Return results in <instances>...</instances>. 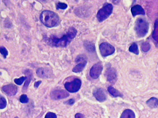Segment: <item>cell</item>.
Segmentation results:
<instances>
[{"mask_svg":"<svg viewBox=\"0 0 158 118\" xmlns=\"http://www.w3.org/2000/svg\"><path fill=\"white\" fill-rule=\"evenodd\" d=\"M120 118H136V115L132 110L127 109L122 113Z\"/></svg>","mask_w":158,"mask_h":118,"instance_id":"obj_16","label":"cell"},{"mask_svg":"<svg viewBox=\"0 0 158 118\" xmlns=\"http://www.w3.org/2000/svg\"><path fill=\"white\" fill-rule=\"evenodd\" d=\"M41 81H38V82H35V83H34V87H35V88L37 89L38 87H39L40 84H41Z\"/></svg>","mask_w":158,"mask_h":118,"instance_id":"obj_31","label":"cell"},{"mask_svg":"<svg viewBox=\"0 0 158 118\" xmlns=\"http://www.w3.org/2000/svg\"><path fill=\"white\" fill-rule=\"evenodd\" d=\"M2 90L5 94L9 96H14L17 92V87L13 84H10L4 86Z\"/></svg>","mask_w":158,"mask_h":118,"instance_id":"obj_12","label":"cell"},{"mask_svg":"<svg viewBox=\"0 0 158 118\" xmlns=\"http://www.w3.org/2000/svg\"><path fill=\"white\" fill-rule=\"evenodd\" d=\"M150 48H151V45L149 44V43L147 42L143 43L141 45V49L144 52H147L149 50Z\"/></svg>","mask_w":158,"mask_h":118,"instance_id":"obj_22","label":"cell"},{"mask_svg":"<svg viewBox=\"0 0 158 118\" xmlns=\"http://www.w3.org/2000/svg\"><path fill=\"white\" fill-rule=\"evenodd\" d=\"M93 95L99 102H103L106 100V94L102 89H96L93 92Z\"/></svg>","mask_w":158,"mask_h":118,"instance_id":"obj_13","label":"cell"},{"mask_svg":"<svg viewBox=\"0 0 158 118\" xmlns=\"http://www.w3.org/2000/svg\"><path fill=\"white\" fill-rule=\"evenodd\" d=\"M84 46L87 50L90 52H93L95 50V47L94 44L90 42H86L84 44Z\"/></svg>","mask_w":158,"mask_h":118,"instance_id":"obj_21","label":"cell"},{"mask_svg":"<svg viewBox=\"0 0 158 118\" xmlns=\"http://www.w3.org/2000/svg\"><path fill=\"white\" fill-rule=\"evenodd\" d=\"M24 73L26 75V81L25 82L24 85L23 87V90H26L28 88V85H29L30 81L32 79V72L31 70H26L25 71Z\"/></svg>","mask_w":158,"mask_h":118,"instance_id":"obj_15","label":"cell"},{"mask_svg":"<svg viewBox=\"0 0 158 118\" xmlns=\"http://www.w3.org/2000/svg\"><path fill=\"white\" fill-rule=\"evenodd\" d=\"M105 75L108 82H109L111 84H114L117 82V71L114 68H107L105 73Z\"/></svg>","mask_w":158,"mask_h":118,"instance_id":"obj_9","label":"cell"},{"mask_svg":"<svg viewBox=\"0 0 158 118\" xmlns=\"http://www.w3.org/2000/svg\"><path fill=\"white\" fill-rule=\"evenodd\" d=\"M14 118H18L17 117H15Z\"/></svg>","mask_w":158,"mask_h":118,"instance_id":"obj_32","label":"cell"},{"mask_svg":"<svg viewBox=\"0 0 158 118\" xmlns=\"http://www.w3.org/2000/svg\"><path fill=\"white\" fill-rule=\"evenodd\" d=\"M69 93L64 90H53L51 93V97L54 100L65 99L69 96Z\"/></svg>","mask_w":158,"mask_h":118,"instance_id":"obj_10","label":"cell"},{"mask_svg":"<svg viewBox=\"0 0 158 118\" xmlns=\"http://www.w3.org/2000/svg\"><path fill=\"white\" fill-rule=\"evenodd\" d=\"M103 65L101 63L99 62L94 64L91 68L90 75L92 78L97 79L98 78L102 73L103 70Z\"/></svg>","mask_w":158,"mask_h":118,"instance_id":"obj_8","label":"cell"},{"mask_svg":"<svg viewBox=\"0 0 158 118\" xmlns=\"http://www.w3.org/2000/svg\"><path fill=\"white\" fill-rule=\"evenodd\" d=\"M77 34L76 30L74 27L69 28L68 31L61 38H58L54 36L47 38L45 40L47 44L51 46L65 47L68 46L71 40L75 38Z\"/></svg>","mask_w":158,"mask_h":118,"instance_id":"obj_1","label":"cell"},{"mask_svg":"<svg viewBox=\"0 0 158 118\" xmlns=\"http://www.w3.org/2000/svg\"><path fill=\"white\" fill-rule=\"evenodd\" d=\"M153 39L158 42V20H157L155 23L154 30L152 34Z\"/></svg>","mask_w":158,"mask_h":118,"instance_id":"obj_19","label":"cell"},{"mask_svg":"<svg viewBox=\"0 0 158 118\" xmlns=\"http://www.w3.org/2000/svg\"><path fill=\"white\" fill-rule=\"evenodd\" d=\"M7 106V101L5 97L0 96V109H4Z\"/></svg>","mask_w":158,"mask_h":118,"instance_id":"obj_23","label":"cell"},{"mask_svg":"<svg viewBox=\"0 0 158 118\" xmlns=\"http://www.w3.org/2000/svg\"><path fill=\"white\" fill-rule=\"evenodd\" d=\"M20 101L21 103L23 104H26L27 103L29 102V99H28V97L26 95H22L20 96Z\"/></svg>","mask_w":158,"mask_h":118,"instance_id":"obj_25","label":"cell"},{"mask_svg":"<svg viewBox=\"0 0 158 118\" xmlns=\"http://www.w3.org/2000/svg\"><path fill=\"white\" fill-rule=\"evenodd\" d=\"M68 7V5L64 3H59L56 5V8L57 9H61V10H64L66 9Z\"/></svg>","mask_w":158,"mask_h":118,"instance_id":"obj_27","label":"cell"},{"mask_svg":"<svg viewBox=\"0 0 158 118\" xmlns=\"http://www.w3.org/2000/svg\"><path fill=\"white\" fill-rule=\"evenodd\" d=\"M131 12L132 13V16L134 17L138 15H145V12L142 7L139 5L134 6L131 9Z\"/></svg>","mask_w":158,"mask_h":118,"instance_id":"obj_14","label":"cell"},{"mask_svg":"<svg viewBox=\"0 0 158 118\" xmlns=\"http://www.w3.org/2000/svg\"><path fill=\"white\" fill-rule=\"evenodd\" d=\"M0 52L2 55L3 56L4 58H7V55L8 54V52L5 47H3V46L0 47Z\"/></svg>","mask_w":158,"mask_h":118,"instance_id":"obj_26","label":"cell"},{"mask_svg":"<svg viewBox=\"0 0 158 118\" xmlns=\"http://www.w3.org/2000/svg\"><path fill=\"white\" fill-rule=\"evenodd\" d=\"M40 21L49 28L56 27L60 23V18L56 13L51 11H44L40 16Z\"/></svg>","mask_w":158,"mask_h":118,"instance_id":"obj_2","label":"cell"},{"mask_svg":"<svg viewBox=\"0 0 158 118\" xmlns=\"http://www.w3.org/2000/svg\"><path fill=\"white\" fill-rule=\"evenodd\" d=\"M45 118H57V116L54 113L49 112L45 115Z\"/></svg>","mask_w":158,"mask_h":118,"instance_id":"obj_28","label":"cell"},{"mask_svg":"<svg viewBox=\"0 0 158 118\" xmlns=\"http://www.w3.org/2000/svg\"><path fill=\"white\" fill-rule=\"evenodd\" d=\"M129 51L136 55H138L139 54V50L138 46L136 43H134L132 44L129 48Z\"/></svg>","mask_w":158,"mask_h":118,"instance_id":"obj_20","label":"cell"},{"mask_svg":"<svg viewBox=\"0 0 158 118\" xmlns=\"http://www.w3.org/2000/svg\"><path fill=\"white\" fill-rule=\"evenodd\" d=\"M149 28V23L144 18H138L135 23V30L137 36L143 37L148 33Z\"/></svg>","mask_w":158,"mask_h":118,"instance_id":"obj_3","label":"cell"},{"mask_svg":"<svg viewBox=\"0 0 158 118\" xmlns=\"http://www.w3.org/2000/svg\"><path fill=\"white\" fill-rule=\"evenodd\" d=\"M76 63L78 64L73 68V71L75 73H81L84 70L87 63V57L85 55H79L75 60Z\"/></svg>","mask_w":158,"mask_h":118,"instance_id":"obj_6","label":"cell"},{"mask_svg":"<svg viewBox=\"0 0 158 118\" xmlns=\"http://www.w3.org/2000/svg\"><path fill=\"white\" fill-rule=\"evenodd\" d=\"M82 85L81 80L79 78H76L71 82H66L64 84V87L67 91L71 93L78 92Z\"/></svg>","mask_w":158,"mask_h":118,"instance_id":"obj_5","label":"cell"},{"mask_svg":"<svg viewBox=\"0 0 158 118\" xmlns=\"http://www.w3.org/2000/svg\"><path fill=\"white\" fill-rule=\"evenodd\" d=\"M36 74L40 78H48L52 77L53 73L50 68H42L37 70Z\"/></svg>","mask_w":158,"mask_h":118,"instance_id":"obj_11","label":"cell"},{"mask_svg":"<svg viewBox=\"0 0 158 118\" xmlns=\"http://www.w3.org/2000/svg\"><path fill=\"white\" fill-rule=\"evenodd\" d=\"M99 49L103 57L111 55L114 53L115 49L112 45L107 42H103L99 46Z\"/></svg>","mask_w":158,"mask_h":118,"instance_id":"obj_7","label":"cell"},{"mask_svg":"<svg viewBox=\"0 0 158 118\" xmlns=\"http://www.w3.org/2000/svg\"><path fill=\"white\" fill-rule=\"evenodd\" d=\"M113 11V6L111 4H107L100 9L97 14V18L100 22L104 21L111 15Z\"/></svg>","mask_w":158,"mask_h":118,"instance_id":"obj_4","label":"cell"},{"mask_svg":"<svg viewBox=\"0 0 158 118\" xmlns=\"http://www.w3.org/2000/svg\"><path fill=\"white\" fill-rule=\"evenodd\" d=\"M147 104L151 109H155L158 107V100L156 97H152L147 102Z\"/></svg>","mask_w":158,"mask_h":118,"instance_id":"obj_17","label":"cell"},{"mask_svg":"<svg viewBox=\"0 0 158 118\" xmlns=\"http://www.w3.org/2000/svg\"><path fill=\"white\" fill-rule=\"evenodd\" d=\"M75 118H85V116L81 113H77L75 115Z\"/></svg>","mask_w":158,"mask_h":118,"instance_id":"obj_29","label":"cell"},{"mask_svg":"<svg viewBox=\"0 0 158 118\" xmlns=\"http://www.w3.org/2000/svg\"><path fill=\"white\" fill-rule=\"evenodd\" d=\"M26 80V77H22L19 78H15L14 80V82L17 85H20L22 84L23 82Z\"/></svg>","mask_w":158,"mask_h":118,"instance_id":"obj_24","label":"cell"},{"mask_svg":"<svg viewBox=\"0 0 158 118\" xmlns=\"http://www.w3.org/2000/svg\"><path fill=\"white\" fill-rule=\"evenodd\" d=\"M75 101L74 99H70L69 101L66 102V103L68 104H70V105H73V104H74L75 103Z\"/></svg>","mask_w":158,"mask_h":118,"instance_id":"obj_30","label":"cell"},{"mask_svg":"<svg viewBox=\"0 0 158 118\" xmlns=\"http://www.w3.org/2000/svg\"><path fill=\"white\" fill-rule=\"evenodd\" d=\"M108 91L109 92L110 95L113 96V97H122V95L119 91L114 89L112 87H109L108 88Z\"/></svg>","mask_w":158,"mask_h":118,"instance_id":"obj_18","label":"cell"}]
</instances>
